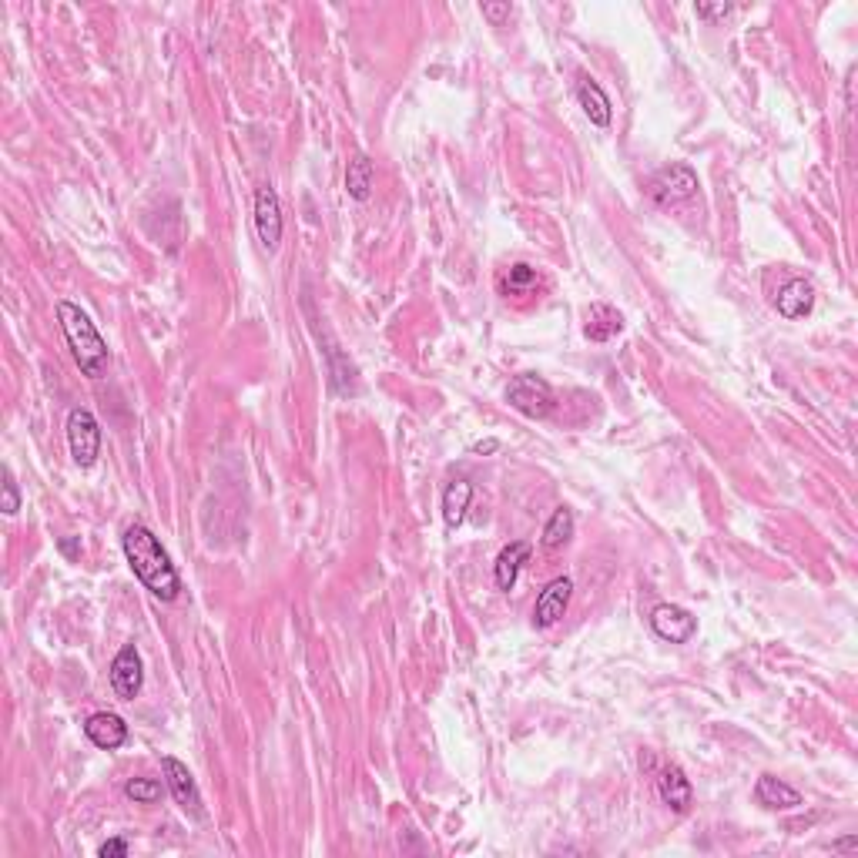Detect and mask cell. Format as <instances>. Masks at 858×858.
Listing matches in <instances>:
<instances>
[{"label":"cell","instance_id":"18","mask_svg":"<svg viewBox=\"0 0 858 858\" xmlns=\"http://www.w3.org/2000/svg\"><path fill=\"white\" fill-rule=\"evenodd\" d=\"M473 500V483L470 480H453L443 493V520L446 527L456 530L466 520V510H470Z\"/></svg>","mask_w":858,"mask_h":858},{"label":"cell","instance_id":"19","mask_svg":"<svg viewBox=\"0 0 858 858\" xmlns=\"http://www.w3.org/2000/svg\"><path fill=\"white\" fill-rule=\"evenodd\" d=\"M537 289H540V275L527 262L510 265V269H503V275H500V292L503 295H533Z\"/></svg>","mask_w":858,"mask_h":858},{"label":"cell","instance_id":"22","mask_svg":"<svg viewBox=\"0 0 858 858\" xmlns=\"http://www.w3.org/2000/svg\"><path fill=\"white\" fill-rule=\"evenodd\" d=\"M125 795L131 798L135 805H155L161 798V785L155 778H131L125 785Z\"/></svg>","mask_w":858,"mask_h":858},{"label":"cell","instance_id":"8","mask_svg":"<svg viewBox=\"0 0 858 858\" xmlns=\"http://www.w3.org/2000/svg\"><path fill=\"white\" fill-rule=\"evenodd\" d=\"M570 594H574V584H570V577H557V580H550V584L540 590L537 604H533V627H540V631H547V627H554V624L560 621V617L567 614Z\"/></svg>","mask_w":858,"mask_h":858},{"label":"cell","instance_id":"9","mask_svg":"<svg viewBox=\"0 0 858 858\" xmlns=\"http://www.w3.org/2000/svg\"><path fill=\"white\" fill-rule=\"evenodd\" d=\"M255 232H259V242L269 252L282 238V208H279V195H275L272 185H262L259 192H255Z\"/></svg>","mask_w":858,"mask_h":858},{"label":"cell","instance_id":"20","mask_svg":"<svg viewBox=\"0 0 858 858\" xmlns=\"http://www.w3.org/2000/svg\"><path fill=\"white\" fill-rule=\"evenodd\" d=\"M373 181H376V171H373V161H369L366 155H356L349 161L346 188H349V195L356 198V202H366L369 192H373Z\"/></svg>","mask_w":858,"mask_h":858},{"label":"cell","instance_id":"1","mask_svg":"<svg viewBox=\"0 0 858 858\" xmlns=\"http://www.w3.org/2000/svg\"><path fill=\"white\" fill-rule=\"evenodd\" d=\"M121 547H125V557H128L131 570H135V577L151 590V597L165 600V604L178 600L181 577H178L175 564H171L168 550L161 547V540L145 527V523H131L125 530V537H121Z\"/></svg>","mask_w":858,"mask_h":858},{"label":"cell","instance_id":"2","mask_svg":"<svg viewBox=\"0 0 858 858\" xmlns=\"http://www.w3.org/2000/svg\"><path fill=\"white\" fill-rule=\"evenodd\" d=\"M57 322H61V332H64V339H68V349L81 373L88 379H101L111 356H108V342L101 339V332L91 322L88 312H84L81 305L64 299V302H57Z\"/></svg>","mask_w":858,"mask_h":858},{"label":"cell","instance_id":"12","mask_svg":"<svg viewBox=\"0 0 858 858\" xmlns=\"http://www.w3.org/2000/svg\"><path fill=\"white\" fill-rule=\"evenodd\" d=\"M657 791H661V802L678 815H684L694 805V788L678 765L661 768V775H657Z\"/></svg>","mask_w":858,"mask_h":858},{"label":"cell","instance_id":"11","mask_svg":"<svg viewBox=\"0 0 858 858\" xmlns=\"http://www.w3.org/2000/svg\"><path fill=\"white\" fill-rule=\"evenodd\" d=\"M84 734H88V741L94 748L118 751L128 741V724H125V718H118V714L101 711V714H91V718H88V724H84Z\"/></svg>","mask_w":858,"mask_h":858},{"label":"cell","instance_id":"25","mask_svg":"<svg viewBox=\"0 0 858 858\" xmlns=\"http://www.w3.org/2000/svg\"><path fill=\"white\" fill-rule=\"evenodd\" d=\"M98 855L101 858H125L128 855V842H125V838H111V842H104L98 848Z\"/></svg>","mask_w":858,"mask_h":858},{"label":"cell","instance_id":"17","mask_svg":"<svg viewBox=\"0 0 858 858\" xmlns=\"http://www.w3.org/2000/svg\"><path fill=\"white\" fill-rule=\"evenodd\" d=\"M755 798H758V805L771 808V812H778V808H798V805H802V795H798L791 785H785V781H778L775 775H761L758 778Z\"/></svg>","mask_w":858,"mask_h":858},{"label":"cell","instance_id":"6","mask_svg":"<svg viewBox=\"0 0 858 858\" xmlns=\"http://www.w3.org/2000/svg\"><path fill=\"white\" fill-rule=\"evenodd\" d=\"M651 631L667 644H688L698 634V617L678 604H657L651 610Z\"/></svg>","mask_w":858,"mask_h":858},{"label":"cell","instance_id":"10","mask_svg":"<svg viewBox=\"0 0 858 858\" xmlns=\"http://www.w3.org/2000/svg\"><path fill=\"white\" fill-rule=\"evenodd\" d=\"M161 768H165V781H168L171 795H175V802L185 808V812H192L195 818H202L205 815L202 795H198V785L188 765H181L178 758H161Z\"/></svg>","mask_w":858,"mask_h":858},{"label":"cell","instance_id":"24","mask_svg":"<svg viewBox=\"0 0 858 858\" xmlns=\"http://www.w3.org/2000/svg\"><path fill=\"white\" fill-rule=\"evenodd\" d=\"M694 11H698V17H704V21H718V17L731 14V4H698Z\"/></svg>","mask_w":858,"mask_h":858},{"label":"cell","instance_id":"16","mask_svg":"<svg viewBox=\"0 0 858 858\" xmlns=\"http://www.w3.org/2000/svg\"><path fill=\"white\" fill-rule=\"evenodd\" d=\"M621 329H624V319H621V312H617V309H610V305H604V302H597V305H590V309H587L584 336L590 342H610Z\"/></svg>","mask_w":858,"mask_h":858},{"label":"cell","instance_id":"15","mask_svg":"<svg viewBox=\"0 0 858 858\" xmlns=\"http://www.w3.org/2000/svg\"><path fill=\"white\" fill-rule=\"evenodd\" d=\"M530 550H533V547H530L527 540H517V543H510V547L500 550L497 564H493V580H497L500 590H513V587H517V577H520L523 564L530 560Z\"/></svg>","mask_w":858,"mask_h":858},{"label":"cell","instance_id":"4","mask_svg":"<svg viewBox=\"0 0 858 858\" xmlns=\"http://www.w3.org/2000/svg\"><path fill=\"white\" fill-rule=\"evenodd\" d=\"M68 446H71V456L81 470H91L98 463V453H101V426L94 419L91 409H71L68 416Z\"/></svg>","mask_w":858,"mask_h":858},{"label":"cell","instance_id":"21","mask_svg":"<svg viewBox=\"0 0 858 858\" xmlns=\"http://www.w3.org/2000/svg\"><path fill=\"white\" fill-rule=\"evenodd\" d=\"M570 537H574V513H570L567 507H557L554 517H550L547 527H543V547L560 550V547H567Z\"/></svg>","mask_w":858,"mask_h":858},{"label":"cell","instance_id":"26","mask_svg":"<svg viewBox=\"0 0 858 858\" xmlns=\"http://www.w3.org/2000/svg\"><path fill=\"white\" fill-rule=\"evenodd\" d=\"M513 7L510 4H483V17H490L493 24H503L510 17Z\"/></svg>","mask_w":858,"mask_h":858},{"label":"cell","instance_id":"7","mask_svg":"<svg viewBox=\"0 0 858 858\" xmlns=\"http://www.w3.org/2000/svg\"><path fill=\"white\" fill-rule=\"evenodd\" d=\"M141 684H145V664H141L138 647L125 644L111 664V688L121 701H135L141 694Z\"/></svg>","mask_w":858,"mask_h":858},{"label":"cell","instance_id":"23","mask_svg":"<svg viewBox=\"0 0 858 858\" xmlns=\"http://www.w3.org/2000/svg\"><path fill=\"white\" fill-rule=\"evenodd\" d=\"M0 490H4V503H0L4 517H17V510H21V490H17L11 466H4V483H0Z\"/></svg>","mask_w":858,"mask_h":858},{"label":"cell","instance_id":"13","mask_svg":"<svg viewBox=\"0 0 858 858\" xmlns=\"http://www.w3.org/2000/svg\"><path fill=\"white\" fill-rule=\"evenodd\" d=\"M775 305L785 319H802L815 305V285L808 279H791L785 282V289L775 295Z\"/></svg>","mask_w":858,"mask_h":858},{"label":"cell","instance_id":"3","mask_svg":"<svg viewBox=\"0 0 858 858\" xmlns=\"http://www.w3.org/2000/svg\"><path fill=\"white\" fill-rule=\"evenodd\" d=\"M507 403L517 409L520 416L527 419H547L554 413L557 399H554V389H550L547 379L540 376H513L510 386H507Z\"/></svg>","mask_w":858,"mask_h":858},{"label":"cell","instance_id":"27","mask_svg":"<svg viewBox=\"0 0 858 858\" xmlns=\"http://www.w3.org/2000/svg\"><path fill=\"white\" fill-rule=\"evenodd\" d=\"M497 446H500L497 440H486V443H476V446H473V453H493V450H497Z\"/></svg>","mask_w":858,"mask_h":858},{"label":"cell","instance_id":"14","mask_svg":"<svg viewBox=\"0 0 858 858\" xmlns=\"http://www.w3.org/2000/svg\"><path fill=\"white\" fill-rule=\"evenodd\" d=\"M577 101L584 114L590 118V125L597 128H610V118H614V108H610V98L604 94V88L594 78H580L577 81Z\"/></svg>","mask_w":858,"mask_h":858},{"label":"cell","instance_id":"5","mask_svg":"<svg viewBox=\"0 0 858 858\" xmlns=\"http://www.w3.org/2000/svg\"><path fill=\"white\" fill-rule=\"evenodd\" d=\"M694 192H698V175H694L688 165L661 168V171H657V175L651 178V188H647V195H651L657 205L688 202Z\"/></svg>","mask_w":858,"mask_h":858}]
</instances>
